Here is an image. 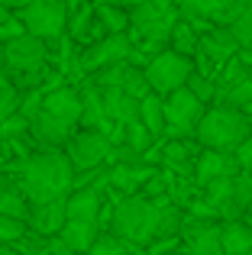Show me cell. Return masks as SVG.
<instances>
[{"instance_id": "cell-1", "label": "cell", "mask_w": 252, "mask_h": 255, "mask_svg": "<svg viewBox=\"0 0 252 255\" xmlns=\"http://www.w3.org/2000/svg\"><path fill=\"white\" fill-rule=\"evenodd\" d=\"M71 187H75V168H71V162L65 158V152L45 149V152H36V155H29L23 162L19 191L29 200V207L68 197Z\"/></svg>"}, {"instance_id": "cell-2", "label": "cell", "mask_w": 252, "mask_h": 255, "mask_svg": "<svg viewBox=\"0 0 252 255\" xmlns=\"http://www.w3.org/2000/svg\"><path fill=\"white\" fill-rule=\"evenodd\" d=\"M246 136H252L249 113L233 110V107H207L194 129V139L201 142V149L214 152H233Z\"/></svg>"}, {"instance_id": "cell-3", "label": "cell", "mask_w": 252, "mask_h": 255, "mask_svg": "<svg viewBox=\"0 0 252 255\" xmlns=\"http://www.w3.org/2000/svg\"><path fill=\"white\" fill-rule=\"evenodd\" d=\"M155 220H158V204L142 194H129L120 197L110 213V233L123 243L136 246H149L155 239Z\"/></svg>"}, {"instance_id": "cell-4", "label": "cell", "mask_w": 252, "mask_h": 255, "mask_svg": "<svg viewBox=\"0 0 252 255\" xmlns=\"http://www.w3.org/2000/svg\"><path fill=\"white\" fill-rule=\"evenodd\" d=\"M19 23L29 36L42 42H55L68 29V6L65 0H26L19 6Z\"/></svg>"}, {"instance_id": "cell-5", "label": "cell", "mask_w": 252, "mask_h": 255, "mask_svg": "<svg viewBox=\"0 0 252 255\" xmlns=\"http://www.w3.org/2000/svg\"><path fill=\"white\" fill-rule=\"evenodd\" d=\"M191 71H194V62H191L188 55H178V52H171V49L152 55L149 62L142 65L145 84H149V91L158 94V97H165V94L184 87V81L191 78Z\"/></svg>"}, {"instance_id": "cell-6", "label": "cell", "mask_w": 252, "mask_h": 255, "mask_svg": "<svg viewBox=\"0 0 252 255\" xmlns=\"http://www.w3.org/2000/svg\"><path fill=\"white\" fill-rule=\"evenodd\" d=\"M207 104L194 97L188 87L165 94L162 97V113H165V136L168 139H181V136H194L197 123H201Z\"/></svg>"}, {"instance_id": "cell-7", "label": "cell", "mask_w": 252, "mask_h": 255, "mask_svg": "<svg viewBox=\"0 0 252 255\" xmlns=\"http://www.w3.org/2000/svg\"><path fill=\"white\" fill-rule=\"evenodd\" d=\"M110 139L97 129H81V132H71L68 142H65V158L71 162L75 171H91V168H101L110 155Z\"/></svg>"}, {"instance_id": "cell-8", "label": "cell", "mask_w": 252, "mask_h": 255, "mask_svg": "<svg viewBox=\"0 0 252 255\" xmlns=\"http://www.w3.org/2000/svg\"><path fill=\"white\" fill-rule=\"evenodd\" d=\"M45 45H49V42L29 36V32L10 39V42L3 45V62H6V68L16 71V75H36V71H42L45 55H49V49H45Z\"/></svg>"}, {"instance_id": "cell-9", "label": "cell", "mask_w": 252, "mask_h": 255, "mask_svg": "<svg viewBox=\"0 0 252 255\" xmlns=\"http://www.w3.org/2000/svg\"><path fill=\"white\" fill-rule=\"evenodd\" d=\"M129 49H132V42H129L126 32H107L101 42H94L88 49V55H84V68L97 71V68H104V65L126 62V58H129Z\"/></svg>"}, {"instance_id": "cell-10", "label": "cell", "mask_w": 252, "mask_h": 255, "mask_svg": "<svg viewBox=\"0 0 252 255\" xmlns=\"http://www.w3.org/2000/svg\"><path fill=\"white\" fill-rule=\"evenodd\" d=\"M240 171L233 152H214V149H201L194 158V184L204 187L217 178H233Z\"/></svg>"}, {"instance_id": "cell-11", "label": "cell", "mask_w": 252, "mask_h": 255, "mask_svg": "<svg viewBox=\"0 0 252 255\" xmlns=\"http://www.w3.org/2000/svg\"><path fill=\"white\" fill-rule=\"evenodd\" d=\"M158 171V165H149V162H132V165H110L107 168V187L114 194H139V187Z\"/></svg>"}, {"instance_id": "cell-12", "label": "cell", "mask_w": 252, "mask_h": 255, "mask_svg": "<svg viewBox=\"0 0 252 255\" xmlns=\"http://www.w3.org/2000/svg\"><path fill=\"white\" fill-rule=\"evenodd\" d=\"M78 94H81V117H78V126H81V129H97V132H104V136L114 142V129H120V126H114L107 120L104 104H101V91H97L94 84H88Z\"/></svg>"}, {"instance_id": "cell-13", "label": "cell", "mask_w": 252, "mask_h": 255, "mask_svg": "<svg viewBox=\"0 0 252 255\" xmlns=\"http://www.w3.org/2000/svg\"><path fill=\"white\" fill-rule=\"evenodd\" d=\"M197 152H201V142L191 136H181V139H165V145L158 149V158L165 168H175L178 174H194Z\"/></svg>"}, {"instance_id": "cell-14", "label": "cell", "mask_w": 252, "mask_h": 255, "mask_svg": "<svg viewBox=\"0 0 252 255\" xmlns=\"http://www.w3.org/2000/svg\"><path fill=\"white\" fill-rule=\"evenodd\" d=\"M39 110H45L49 117L62 120V123L68 126H78V117H81V94L75 91V87H55V91L42 94V107Z\"/></svg>"}, {"instance_id": "cell-15", "label": "cell", "mask_w": 252, "mask_h": 255, "mask_svg": "<svg viewBox=\"0 0 252 255\" xmlns=\"http://www.w3.org/2000/svg\"><path fill=\"white\" fill-rule=\"evenodd\" d=\"M104 210V197L97 187H71L65 197V217L68 220H84V223H97Z\"/></svg>"}, {"instance_id": "cell-16", "label": "cell", "mask_w": 252, "mask_h": 255, "mask_svg": "<svg viewBox=\"0 0 252 255\" xmlns=\"http://www.w3.org/2000/svg\"><path fill=\"white\" fill-rule=\"evenodd\" d=\"M65 197L49 200V204H32L29 217H26V226L39 236H58V230L65 226Z\"/></svg>"}, {"instance_id": "cell-17", "label": "cell", "mask_w": 252, "mask_h": 255, "mask_svg": "<svg viewBox=\"0 0 252 255\" xmlns=\"http://www.w3.org/2000/svg\"><path fill=\"white\" fill-rule=\"evenodd\" d=\"M101 91V104H104V113L114 126H126L132 120H139V100L123 94L120 87H97Z\"/></svg>"}, {"instance_id": "cell-18", "label": "cell", "mask_w": 252, "mask_h": 255, "mask_svg": "<svg viewBox=\"0 0 252 255\" xmlns=\"http://www.w3.org/2000/svg\"><path fill=\"white\" fill-rule=\"evenodd\" d=\"M29 132H32V136H36L42 145H49V149H58V145L68 142V136L75 132V126H68V123H62V120L49 117L45 110H39L36 117L29 120Z\"/></svg>"}, {"instance_id": "cell-19", "label": "cell", "mask_w": 252, "mask_h": 255, "mask_svg": "<svg viewBox=\"0 0 252 255\" xmlns=\"http://www.w3.org/2000/svg\"><path fill=\"white\" fill-rule=\"evenodd\" d=\"M223 255H252V226L246 220H227L220 223Z\"/></svg>"}, {"instance_id": "cell-20", "label": "cell", "mask_w": 252, "mask_h": 255, "mask_svg": "<svg viewBox=\"0 0 252 255\" xmlns=\"http://www.w3.org/2000/svg\"><path fill=\"white\" fill-rule=\"evenodd\" d=\"M97 223H84V220H65V226L58 230V236L65 239V246H68L75 255H84L91 249V243L97 239Z\"/></svg>"}, {"instance_id": "cell-21", "label": "cell", "mask_w": 252, "mask_h": 255, "mask_svg": "<svg viewBox=\"0 0 252 255\" xmlns=\"http://www.w3.org/2000/svg\"><path fill=\"white\" fill-rule=\"evenodd\" d=\"M178 3V16L188 19L194 29H204L207 32L214 26V6L217 0H175Z\"/></svg>"}, {"instance_id": "cell-22", "label": "cell", "mask_w": 252, "mask_h": 255, "mask_svg": "<svg viewBox=\"0 0 252 255\" xmlns=\"http://www.w3.org/2000/svg\"><path fill=\"white\" fill-rule=\"evenodd\" d=\"M139 123L152 132V139L165 136V113H162V97L158 94H145L139 100Z\"/></svg>"}, {"instance_id": "cell-23", "label": "cell", "mask_w": 252, "mask_h": 255, "mask_svg": "<svg viewBox=\"0 0 252 255\" xmlns=\"http://www.w3.org/2000/svg\"><path fill=\"white\" fill-rule=\"evenodd\" d=\"M94 16L101 19V26L107 32H126L129 29V10L120 6L117 0H101V3H94Z\"/></svg>"}, {"instance_id": "cell-24", "label": "cell", "mask_w": 252, "mask_h": 255, "mask_svg": "<svg viewBox=\"0 0 252 255\" xmlns=\"http://www.w3.org/2000/svg\"><path fill=\"white\" fill-rule=\"evenodd\" d=\"M168 49L178 52V55L194 58V52H197V29L188 23V19H181V16L175 19V26H171V36H168Z\"/></svg>"}, {"instance_id": "cell-25", "label": "cell", "mask_w": 252, "mask_h": 255, "mask_svg": "<svg viewBox=\"0 0 252 255\" xmlns=\"http://www.w3.org/2000/svg\"><path fill=\"white\" fill-rule=\"evenodd\" d=\"M0 213L3 217H16V220H26L29 217V200L23 197V191L13 184H0Z\"/></svg>"}, {"instance_id": "cell-26", "label": "cell", "mask_w": 252, "mask_h": 255, "mask_svg": "<svg viewBox=\"0 0 252 255\" xmlns=\"http://www.w3.org/2000/svg\"><path fill=\"white\" fill-rule=\"evenodd\" d=\"M120 142H126L129 149H136L139 155H145V152L155 145V139H152V132L145 129L139 120H132V123H126L123 126V136H120Z\"/></svg>"}, {"instance_id": "cell-27", "label": "cell", "mask_w": 252, "mask_h": 255, "mask_svg": "<svg viewBox=\"0 0 252 255\" xmlns=\"http://www.w3.org/2000/svg\"><path fill=\"white\" fill-rule=\"evenodd\" d=\"M120 91H123V94H129V97H136V100H142L145 94H152V91H149V84H145L142 68H136V65H129V62H126V68H123Z\"/></svg>"}, {"instance_id": "cell-28", "label": "cell", "mask_w": 252, "mask_h": 255, "mask_svg": "<svg viewBox=\"0 0 252 255\" xmlns=\"http://www.w3.org/2000/svg\"><path fill=\"white\" fill-rule=\"evenodd\" d=\"M129 252H132V246L117 239L114 233H97V239L91 243V249L84 255H129Z\"/></svg>"}, {"instance_id": "cell-29", "label": "cell", "mask_w": 252, "mask_h": 255, "mask_svg": "<svg viewBox=\"0 0 252 255\" xmlns=\"http://www.w3.org/2000/svg\"><path fill=\"white\" fill-rule=\"evenodd\" d=\"M252 10V0H217L214 6V26H230L236 16Z\"/></svg>"}, {"instance_id": "cell-30", "label": "cell", "mask_w": 252, "mask_h": 255, "mask_svg": "<svg viewBox=\"0 0 252 255\" xmlns=\"http://www.w3.org/2000/svg\"><path fill=\"white\" fill-rule=\"evenodd\" d=\"M233 204L240 213L252 210V171H236L233 174Z\"/></svg>"}, {"instance_id": "cell-31", "label": "cell", "mask_w": 252, "mask_h": 255, "mask_svg": "<svg viewBox=\"0 0 252 255\" xmlns=\"http://www.w3.org/2000/svg\"><path fill=\"white\" fill-rule=\"evenodd\" d=\"M227 29H230V36L236 39L240 52H252V10H246L243 16H236Z\"/></svg>"}, {"instance_id": "cell-32", "label": "cell", "mask_w": 252, "mask_h": 255, "mask_svg": "<svg viewBox=\"0 0 252 255\" xmlns=\"http://www.w3.org/2000/svg\"><path fill=\"white\" fill-rule=\"evenodd\" d=\"M184 87H188L191 94H194L201 104H214V94H217V84H214V78H207V75H197V71H191V78L184 81Z\"/></svg>"}, {"instance_id": "cell-33", "label": "cell", "mask_w": 252, "mask_h": 255, "mask_svg": "<svg viewBox=\"0 0 252 255\" xmlns=\"http://www.w3.org/2000/svg\"><path fill=\"white\" fill-rule=\"evenodd\" d=\"M26 220H16V217H3L0 213V246H6V243H19V239L26 236Z\"/></svg>"}, {"instance_id": "cell-34", "label": "cell", "mask_w": 252, "mask_h": 255, "mask_svg": "<svg viewBox=\"0 0 252 255\" xmlns=\"http://www.w3.org/2000/svg\"><path fill=\"white\" fill-rule=\"evenodd\" d=\"M16 104H19L16 91H13L10 84L0 81V123H3L6 117H13V113H16Z\"/></svg>"}, {"instance_id": "cell-35", "label": "cell", "mask_w": 252, "mask_h": 255, "mask_svg": "<svg viewBox=\"0 0 252 255\" xmlns=\"http://www.w3.org/2000/svg\"><path fill=\"white\" fill-rule=\"evenodd\" d=\"M233 158H236V165H240V171H252V136H246L233 149Z\"/></svg>"}, {"instance_id": "cell-36", "label": "cell", "mask_w": 252, "mask_h": 255, "mask_svg": "<svg viewBox=\"0 0 252 255\" xmlns=\"http://www.w3.org/2000/svg\"><path fill=\"white\" fill-rule=\"evenodd\" d=\"M23 23H19V16H10V19H3L0 23V39L3 42H10V39H16V36H23Z\"/></svg>"}, {"instance_id": "cell-37", "label": "cell", "mask_w": 252, "mask_h": 255, "mask_svg": "<svg viewBox=\"0 0 252 255\" xmlns=\"http://www.w3.org/2000/svg\"><path fill=\"white\" fill-rule=\"evenodd\" d=\"M45 249H49V255H75L68 246H65L62 236H45Z\"/></svg>"}, {"instance_id": "cell-38", "label": "cell", "mask_w": 252, "mask_h": 255, "mask_svg": "<svg viewBox=\"0 0 252 255\" xmlns=\"http://www.w3.org/2000/svg\"><path fill=\"white\" fill-rule=\"evenodd\" d=\"M26 0H0V6H6V10H13V6H23Z\"/></svg>"}, {"instance_id": "cell-39", "label": "cell", "mask_w": 252, "mask_h": 255, "mask_svg": "<svg viewBox=\"0 0 252 255\" xmlns=\"http://www.w3.org/2000/svg\"><path fill=\"white\" fill-rule=\"evenodd\" d=\"M117 3H120V6H126V10H129V6H136V3H142V0H117Z\"/></svg>"}, {"instance_id": "cell-40", "label": "cell", "mask_w": 252, "mask_h": 255, "mask_svg": "<svg viewBox=\"0 0 252 255\" xmlns=\"http://www.w3.org/2000/svg\"><path fill=\"white\" fill-rule=\"evenodd\" d=\"M0 255H19L16 249H10V246H0Z\"/></svg>"}, {"instance_id": "cell-41", "label": "cell", "mask_w": 252, "mask_h": 255, "mask_svg": "<svg viewBox=\"0 0 252 255\" xmlns=\"http://www.w3.org/2000/svg\"><path fill=\"white\" fill-rule=\"evenodd\" d=\"M10 16H13V13L6 10V6H0V23H3V19H10Z\"/></svg>"}, {"instance_id": "cell-42", "label": "cell", "mask_w": 252, "mask_h": 255, "mask_svg": "<svg viewBox=\"0 0 252 255\" xmlns=\"http://www.w3.org/2000/svg\"><path fill=\"white\" fill-rule=\"evenodd\" d=\"M243 220H246V223L252 226V210H246V213H243Z\"/></svg>"}, {"instance_id": "cell-43", "label": "cell", "mask_w": 252, "mask_h": 255, "mask_svg": "<svg viewBox=\"0 0 252 255\" xmlns=\"http://www.w3.org/2000/svg\"><path fill=\"white\" fill-rule=\"evenodd\" d=\"M129 255H152V252H142V249H132Z\"/></svg>"}]
</instances>
